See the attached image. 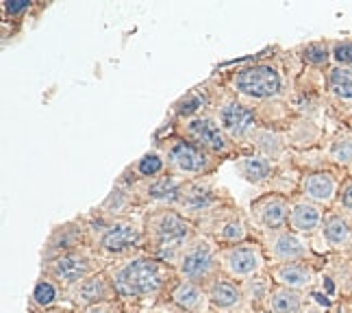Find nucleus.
<instances>
[{
	"label": "nucleus",
	"mask_w": 352,
	"mask_h": 313,
	"mask_svg": "<svg viewBox=\"0 0 352 313\" xmlns=\"http://www.w3.org/2000/svg\"><path fill=\"white\" fill-rule=\"evenodd\" d=\"M113 283L122 296H148L159 290L161 272L153 259H133L118 270Z\"/></svg>",
	"instance_id": "1"
},
{
	"label": "nucleus",
	"mask_w": 352,
	"mask_h": 313,
	"mask_svg": "<svg viewBox=\"0 0 352 313\" xmlns=\"http://www.w3.org/2000/svg\"><path fill=\"white\" fill-rule=\"evenodd\" d=\"M235 87L252 98H270L278 94L280 76L274 67H270V65H250L237 72Z\"/></svg>",
	"instance_id": "2"
},
{
	"label": "nucleus",
	"mask_w": 352,
	"mask_h": 313,
	"mask_svg": "<svg viewBox=\"0 0 352 313\" xmlns=\"http://www.w3.org/2000/svg\"><path fill=\"white\" fill-rule=\"evenodd\" d=\"M153 228H155L153 235H155L157 250L164 257H170L172 252H179L185 246V241L189 239V224L181 215H176L172 211L161 213L155 220Z\"/></svg>",
	"instance_id": "3"
},
{
	"label": "nucleus",
	"mask_w": 352,
	"mask_h": 313,
	"mask_svg": "<svg viewBox=\"0 0 352 313\" xmlns=\"http://www.w3.org/2000/svg\"><path fill=\"white\" fill-rule=\"evenodd\" d=\"M215 268V255L213 248L209 246L207 241H194L189 244L187 248L181 250L179 257V270L181 274L187 277L189 281H202L207 279Z\"/></svg>",
	"instance_id": "4"
},
{
	"label": "nucleus",
	"mask_w": 352,
	"mask_h": 313,
	"mask_svg": "<svg viewBox=\"0 0 352 313\" xmlns=\"http://www.w3.org/2000/svg\"><path fill=\"white\" fill-rule=\"evenodd\" d=\"M170 163L181 172H202L209 166V157L200 151L196 144L189 142H176L170 148Z\"/></svg>",
	"instance_id": "5"
},
{
	"label": "nucleus",
	"mask_w": 352,
	"mask_h": 313,
	"mask_svg": "<svg viewBox=\"0 0 352 313\" xmlns=\"http://www.w3.org/2000/svg\"><path fill=\"white\" fill-rule=\"evenodd\" d=\"M259 263V250L250 246V244H241V246L228 248L224 252V266L235 277H250L252 272H256Z\"/></svg>",
	"instance_id": "6"
},
{
	"label": "nucleus",
	"mask_w": 352,
	"mask_h": 313,
	"mask_svg": "<svg viewBox=\"0 0 352 313\" xmlns=\"http://www.w3.org/2000/svg\"><path fill=\"white\" fill-rule=\"evenodd\" d=\"M220 122L233 138H241V135H246L250 131V127L254 125V114L248 107H243L239 102H228L222 107Z\"/></svg>",
	"instance_id": "7"
},
{
	"label": "nucleus",
	"mask_w": 352,
	"mask_h": 313,
	"mask_svg": "<svg viewBox=\"0 0 352 313\" xmlns=\"http://www.w3.org/2000/svg\"><path fill=\"white\" fill-rule=\"evenodd\" d=\"M187 131L194 138V142H198L200 146L211 148V151H224L226 148V140L220 127L209 118H198L194 122H189Z\"/></svg>",
	"instance_id": "8"
},
{
	"label": "nucleus",
	"mask_w": 352,
	"mask_h": 313,
	"mask_svg": "<svg viewBox=\"0 0 352 313\" xmlns=\"http://www.w3.org/2000/svg\"><path fill=\"white\" fill-rule=\"evenodd\" d=\"M52 272H55V277L59 281L80 283V281H85V277L89 274V261L83 255L70 252V255L59 257V259L52 263Z\"/></svg>",
	"instance_id": "9"
},
{
	"label": "nucleus",
	"mask_w": 352,
	"mask_h": 313,
	"mask_svg": "<svg viewBox=\"0 0 352 313\" xmlns=\"http://www.w3.org/2000/svg\"><path fill=\"white\" fill-rule=\"evenodd\" d=\"M138 228L133 224H113L102 235V248L107 252H124L138 244Z\"/></svg>",
	"instance_id": "10"
},
{
	"label": "nucleus",
	"mask_w": 352,
	"mask_h": 313,
	"mask_svg": "<svg viewBox=\"0 0 352 313\" xmlns=\"http://www.w3.org/2000/svg\"><path fill=\"white\" fill-rule=\"evenodd\" d=\"M270 250H272V255L280 261H294V259H300L305 255L302 241L292 233H276L270 239Z\"/></svg>",
	"instance_id": "11"
},
{
	"label": "nucleus",
	"mask_w": 352,
	"mask_h": 313,
	"mask_svg": "<svg viewBox=\"0 0 352 313\" xmlns=\"http://www.w3.org/2000/svg\"><path fill=\"white\" fill-rule=\"evenodd\" d=\"M302 189H305V194L314 200H331L335 192V181L331 174H324V172L309 174L302 183Z\"/></svg>",
	"instance_id": "12"
},
{
	"label": "nucleus",
	"mask_w": 352,
	"mask_h": 313,
	"mask_svg": "<svg viewBox=\"0 0 352 313\" xmlns=\"http://www.w3.org/2000/svg\"><path fill=\"white\" fill-rule=\"evenodd\" d=\"M109 294V288H107V281L102 277H91V279H85L83 283L78 285L74 296L78 303L83 305H94V303H100L102 298H107Z\"/></svg>",
	"instance_id": "13"
},
{
	"label": "nucleus",
	"mask_w": 352,
	"mask_h": 313,
	"mask_svg": "<svg viewBox=\"0 0 352 313\" xmlns=\"http://www.w3.org/2000/svg\"><path fill=\"white\" fill-rule=\"evenodd\" d=\"M292 226L296 230H314L320 220H322V213L316 205H309V202H298V205L292 209Z\"/></svg>",
	"instance_id": "14"
},
{
	"label": "nucleus",
	"mask_w": 352,
	"mask_h": 313,
	"mask_svg": "<svg viewBox=\"0 0 352 313\" xmlns=\"http://www.w3.org/2000/svg\"><path fill=\"white\" fill-rule=\"evenodd\" d=\"M259 217L267 228H278L287 220V205L280 198H267L259 207Z\"/></svg>",
	"instance_id": "15"
},
{
	"label": "nucleus",
	"mask_w": 352,
	"mask_h": 313,
	"mask_svg": "<svg viewBox=\"0 0 352 313\" xmlns=\"http://www.w3.org/2000/svg\"><path fill=\"white\" fill-rule=\"evenodd\" d=\"M276 279L285 285V288L294 290V288H302L311 281V270L302 263H285L276 270Z\"/></svg>",
	"instance_id": "16"
},
{
	"label": "nucleus",
	"mask_w": 352,
	"mask_h": 313,
	"mask_svg": "<svg viewBox=\"0 0 352 313\" xmlns=\"http://www.w3.org/2000/svg\"><path fill=\"white\" fill-rule=\"evenodd\" d=\"M209 298H211V303L215 307L228 309V307L237 305V301H239V290L235 288L233 283H228V281H218V283L211 285Z\"/></svg>",
	"instance_id": "17"
},
{
	"label": "nucleus",
	"mask_w": 352,
	"mask_h": 313,
	"mask_svg": "<svg viewBox=\"0 0 352 313\" xmlns=\"http://www.w3.org/2000/svg\"><path fill=\"white\" fill-rule=\"evenodd\" d=\"M148 196H151V200H157V202H172V200L181 198L179 185H176L174 179H168V176L151 183V187H148Z\"/></svg>",
	"instance_id": "18"
},
{
	"label": "nucleus",
	"mask_w": 352,
	"mask_h": 313,
	"mask_svg": "<svg viewBox=\"0 0 352 313\" xmlns=\"http://www.w3.org/2000/svg\"><path fill=\"white\" fill-rule=\"evenodd\" d=\"M172 298H174V303L179 307H183V309H196L200 305V301H202V294H200V290L196 288L194 283L183 281V283L176 285Z\"/></svg>",
	"instance_id": "19"
},
{
	"label": "nucleus",
	"mask_w": 352,
	"mask_h": 313,
	"mask_svg": "<svg viewBox=\"0 0 352 313\" xmlns=\"http://www.w3.org/2000/svg\"><path fill=\"white\" fill-rule=\"evenodd\" d=\"M179 202L187 211H205L211 205V194L202 187H189L185 194H181Z\"/></svg>",
	"instance_id": "20"
},
{
	"label": "nucleus",
	"mask_w": 352,
	"mask_h": 313,
	"mask_svg": "<svg viewBox=\"0 0 352 313\" xmlns=\"http://www.w3.org/2000/svg\"><path fill=\"white\" fill-rule=\"evenodd\" d=\"M239 170L248 181L259 183L270 174V161L263 159V157H248V159H243L239 163Z\"/></svg>",
	"instance_id": "21"
},
{
	"label": "nucleus",
	"mask_w": 352,
	"mask_h": 313,
	"mask_svg": "<svg viewBox=\"0 0 352 313\" xmlns=\"http://www.w3.org/2000/svg\"><path fill=\"white\" fill-rule=\"evenodd\" d=\"M324 235H327V239L335 244V246H342V244L350 239V228L340 215H331L327 224H324Z\"/></svg>",
	"instance_id": "22"
},
{
	"label": "nucleus",
	"mask_w": 352,
	"mask_h": 313,
	"mask_svg": "<svg viewBox=\"0 0 352 313\" xmlns=\"http://www.w3.org/2000/svg\"><path fill=\"white\" fill-rule=\"evenodd\" d=\"M331 89L342 98H352V67H335L331 72Z\"/></svg>",
	"instance_id": "23"
},
{
	"label": "nucleus",
	"mask_w": 352,
	"mask_h": 313,
	"mask_svg": "<svg viewBox=\"0 0 352 313\" xmlns=\"http://www.w3.org/2000/svg\"><path fill=\"white\" fill-rule=\"evenodd\" d=\"M272 309L276 313H298L300 311V296L292 290H276L272 294Z\"/></svg>",
	"instance_id": "24"
},
{
	"label": "nucleus",
	"mask_w": 352,
	"mask_h": 313,
	"mask_svg": "<svg viewBox=\"0 0 352 313\" xmlns=\"http://www.w3.org/2000/svg\"><path fill=\"white\" fill-rule=\"evenodd\" d=\"M55 298H57V290H55V285L48 283V281H39L37 283V288L33 292V301L37 305H42V307H48L55 303Z\"/></svg>",
	"instance_id": "25"
},
{
	"label": "nucleus",
	"mask_w": 352,
	"mask_h": 313,
	"mask_svg": "<svg viewBox=\"0 0 352 313\" xmlns=\"http://www.w3.org/2000/svg\"><path fill=\"white\" fill-rule=\"evenodd\" d=\"M138 170H140V174H144V176H155V174H159L161 170H164V159H161L159 155H146L142 161H140V166H138Z\"/></svg>",
	"instance_id": "26"
},
{
	"label": "nucleus",
	"mask_w": 352,
	"mask_h": 313,
	"mask_svg": "<svg viewBox=\"0 0 352 313\" xmlns=\"http://www.w3.org/2000/svg\"><path fill=\"white\" fill-rule=\"evenodd\" d=\"M218 235L226 241H237L243 237V226L239 220H231V222H224L222 228L218 230Z\"/></svg>",
	"instance_id": "27"
},
{
	"label": "nucleus",
	"mask_w": 352,
	"mask_h": 313,
	"mask_svg": "<svg viewBox=\"0 0 352 313\" xmlns=\"http://www.w3.org/2000/svg\"><path fill=\"white\" fill-rule=\"evenodd\" d=\"M305 59L309 63H316V65H322V63H327L329 59V50L324 48L322 44H309L305 48Z\"/></svg>",
	"instance_id": "28"
},
{
	"label": "nucleus",
	"mask_w": 352,
	"mask_h": 313,
	"mask_svg": "<svg viewBox=\"0 0 352 313\" xmlns=\"http://www.w3.org/2000/svg\"><path fill=\"white\" fill-rule=\"evenodd\" d=\"M205 105V98L200 96V94H196V91H192L189 96L179 105V114H194V111H198V109Z\"/></svg>",
	"instance_id": "29"
},
{
	"label": "nucleus",
	"mask_w": 352,
	"mask_h": 313,
	"mask_svg": "<svg viewBox=\"0 0 352 313\" xmlns=\"http://www.w3.org/2000/svg\"><path fill=\"white\" fill-rule=\"evenodd\" d=\"M333 157L337 159V161H342V163H346V161H350L352 159V142L350 140H342V142H335V146H333Z\"/></svg>",
	"instance_id": "30"
},
{
	"label": "nucleus",
	"mask_w": 352,
	"mask_h": 313,
	"mask_svg": "<svg viewBox=\"0 0 352 313\" xmlns=\"http://www.w3.org/2000/svg\"><path fill=\"white\" fill-rule=\"evenodd\" d=\"M335 59L340 61V63L352 65V44H350V42L337 44V46H335Z\"/></svg>",
	"instance_id": "31"
},
{
	"label": "nucleus",
	"mask_w": 352,
	"mask_h": 313,
	"mask_svg": "<svg viewBox=\"0 0 352 313\" xmlns=\"http://www.w3.org/2000/svg\"><path fill=\"white\" fill-rule=\"evenodd\" d=\"M5 9L11 13V16H18V13L29 9V0H7L5 3Z\"/></svg>",
	"instance_id": "32"
},
{
	"label": "nucleus",
	"mask_w": 352,
	"mask_h": 313,
	"mask_svg": "<svg viewBox=\"0 0 352 313\" xmlns=\"http://www.w3.org/2000/svg\"><path fill=\"white\" fill-rule=\"evenodd\" d=\"M342 205H344L348 211H352V183H348V185L344 187V192H342Z\"/></svg>",
	"instance_id": "33"
},
{
	"label": "nucleus",
	"mask_w": 352,
	"mask_h": 313,
	"mask_svg": "<svg viewBox=\"0 0 352 313\" xmlns=\"http://www.w3.org/2000/svg\"><path fill=\"white\" fill-rule=\"evenodd\" d=\"M87 313H104V311H102V309H98V307H94V309H89Z\"/></svg>",
	"instance_id": "34"
}]
</instances>
